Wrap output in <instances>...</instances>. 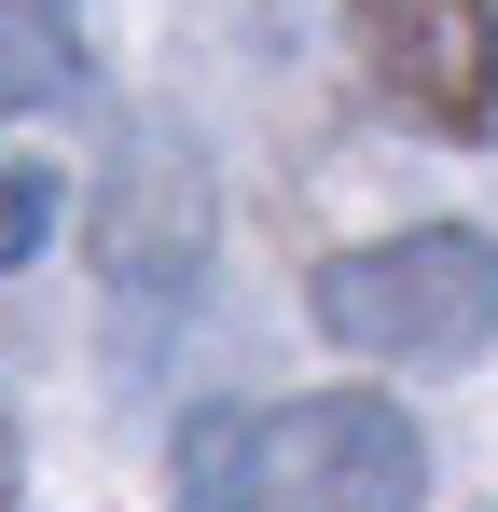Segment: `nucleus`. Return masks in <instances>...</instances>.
<instances>
[{"mask_svg":"<svg viewBox=\"0 0 498 512\" xmlns=\"http://www.w3.org/2000/svg\"><path fill=\"white\" fill-rule=\"evenodd\" d=\"M319 333L346 360H471L498 333V250L471 222H415V236H374V250L319 263Z\"/></svg>","mask_w":498,"mask_h":512,"instance_id":"nucleus-1","label":"nucleus"},{"mask_svg":"<svg viewBox=\"0 0 498 512\" xmlns=\"http://www.w3.org/2000/svg\"><path fill=\"white\" fill-rule=\"evenodd\" d=\"M97 263H111V305L166 333L194 291H208V153L180 125H139L111 153V208H97Z\"/></svg>","mask_w":498,"mask_h":512,"instance_id":"nucleus-2","label":"nucleus"},{"mask_svg":"<svg viewBox=\"0 0 498 512\" xmlns=\"http://www.w3.org/2000/svg\"><path fill=\"white\" fill-rule=\"evenodd\" d=\"M346 42L388 111L429 139H485L498 125V0H346Z\"/></svg>","mask_w":498,"mask_h":512,"instance_id":"nucleus-3","label":"nucleus"},{"mask_svg":"<svg viewBox=\"0 0 498 512\" xmlns=\"http://www.w3.org/2000/svg\"><path fill=\"white\" fill-rule=\"evenodd\" d=\"M415 485H429V457L374 388L263 416V512H415Z\"/></svg>","mask_w":498,"mask_h":512,"instance_id":"nucleus-4","label":"nucleus"},{"mask_svg":"<svg viewBox=\"0 0 498 512\" xmlns=\"http://www.w3.org/2000/svg\"><path fill=\"white\" fill-rule=\"evenodd\" d=\"M83 97V0H0V111Z\"/></svg>","mask_w":498,"mask_h":512,"instance_id":"nucleus-5","label":"nucleus"},{"mask_svg":"<svg viewBox=\"0 0 498 512\" xmlns=\"http://www.w3.org/2000/svg\"><path fill=\"white\" fill-rule=\"evenodd\" d=\"M180 512H263V416L208 402L180 429Z\"/></svg>","mask_w":498,"mask_h":512,"instance_id":"nucleus-6","label":"nucleus"},{"mask_svg":"<svg viewBox=\"0 0 498 512\" xmlns=\"http://www.w3.org/2000/svg\"><path fill=\"white\" fill-rule=\"evenodd\" d=\"M56 236V153H14L0 139V263H28Z\"/></svg>","mask_w":498,"mask_h":512,"instance_id":"nucleus-7","label":"nucleus"},{"mask_svg":"<svg viewBox=\"0 0 498 512\" xmlns=\"http://www.w3.org/2000/svg\"><path fill=\"white\" fill-rule=\"evenodd\" d=\"M0 499H14V402H0Z\"/></svg>","mask_w":498,"mask_h":512,"instance_id":"nucleus-8","label":"nucleus"}]
</instances>
